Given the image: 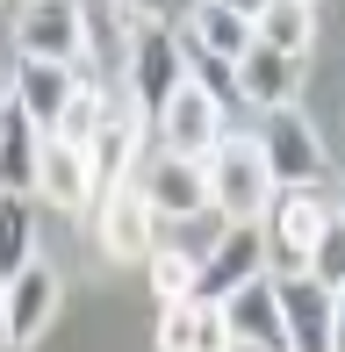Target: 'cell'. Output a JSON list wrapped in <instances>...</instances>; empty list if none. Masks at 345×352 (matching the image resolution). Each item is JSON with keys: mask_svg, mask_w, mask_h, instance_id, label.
Returning a JSON list of instances; mask_svg holds the SVG:
<instances>
[{"mask_svg": "<svg viewBox=\"0 0 345 352\" xmlns=\"http://www.w3.org/2000/svg\"><path fill=\"white\" fill-rule=\"evenodd\" d=\"M14 58H51V65H87V8L80 0H14Z\"/></svg>", "mask_w": 345, "mask_h": 352, "instance_id": "3", "label": "cell"}, {"mask_svg": "<svg viewBox=\"0 0 345 352\" xmlns=\"http://www.w3.org/2000/svg\"><path fill=\"white\" fill-rule=\"evenodd\" d=\"M87 8V79L101 87L108 72H130V43H137V14L122 0H80Z\"/></svg>", "mask_w": 345, "mask_h": 352, "instance_id": "16", "label": "cell"}, {"mask_svg": "<svg viewBox=\"0 0 345 352\" xmlns=\"http://www.w3.org/2000/svg\"><path fill=\"white\" fill-rule=\"evenodd\" d=\"M36 173H43V130L14 108L0 130V195H36Z\"/></svg>", "mask_w": 345, "mask_h": 352, "instance_id": "20", "label": "cell"}, {"mask_svg": "<svg viewBox=\"0 0 345 352\" xmlns=\"http://www.w3.org/2000/svg\"><path fill=\"white\" fill-rule=\"evenodd\" d=\"M252 29H259V43H274V51H295V58H302L309 36H317V8H309V0H266V8L252 14Z\"/></svg>", "mask_w": 345, "mask_h": 352, "instance_id": "21", "label": "cell"}, {"mask_svg": "<svg viewBox=\"0 0 345 352\" xmlns=\"http://www.w3.org/2000/svg\"><path fill=\"white\" fill-rule=\"evenodd\" d=\"M302 274H309V280H324V287H345V223H338V216L317 230V245H309Z\"/></svg>", "mask_w": 345, "mask_h": 352, "instance_id": "25", "label": "cell"}, {"mask_svg": "<svg viewBox=\"0 0 345 352\" xmlns=\"http://www.w3.org/2000/svg\"><path fill=\"white\" fill-rule=\"evenodd\" d=\"M331 216H338V223H345V180H338V195H331Z\"/></svg>", "mask_w": 345, "mask_h": 352, "instance_id": "31", "label": "cell"}, {"mask_svg": "<svg viewBox=\"0 0 345 352\" xmlns=\"http://www.w3.org/2000/svg\"><path fill=\"white\" fill-rule=\"evenodd\" d=\"M180 36L194 43V51H209V58H223L230 72H238V58L259 43V29H252V14H238V8H216V0H194L187 8V22H180Z\"/></svg>", "mask_w": 345, "mask_h": 352, "instance_id": "19", "label": "cell"}, {"mask_svg": "<svg viewBox=\"0 0 345 352\" xmlns=\"http://www.w3.org/2000/svg\"><path fill=\"white\" fill-rule=\"evenodd\" d=\"M101 116H108V87H93V79H87V87L72 94V108L58 116V130H51V137H65V144H80V151H87V137L101 130Z\"/></svg>", "mask_w": 345, "mask_h": 352, "instance_id": "24", "label": "cell"}, {"mask_svg": "<svg viewBox=\"0 0 345 352\" xmlns=\"http://www.w3.org/2000/svg\"><path fill=\"white\" fill-rule=\"evenodd\" d=\"M144 130H151V122L137 116V101H115V94H108L101 130L87 137V166H93V180H101V187L137 180V144H144Z\"/></svg>", "mask_w": 345, "mask_h": 352, "instance_id": "10", "label": "cell"}, {"mask_svg": "<svg viewBox=\"0 0 345 352\" xmlns=\"http://www.w3.org/2000/svg\"><path fill=\"white\" fill-rule=\"evenodd\" d=\"M144 274H151V295H159V302H180V295H194V274H201V259H194V252H180V245L166 237V245L144 259Z\"/></svg>", "mask_w": 345, "mask_h": 352, "instance_id": "23", "label": "cell"}, {"mask_svg": "<svg viewBox=\"0 0 345 352\" xmlns=\"http://www.w3.org/2000/svg\"><path fill=\"white\" fill-rule=\"evenodd\" d=\"M230 345H238V338H230L223 302H201V295L166 302V316H159V352H230Z\"/></svg>", "mask_w": 345, "mask_h": 352, "instance_id": "15", "label": "cell"}, {"mask_svg": "<svg viewBox=\"0 0 345 352\" xmlns=\"http://www.w3.org/2000/svg\"><path fill=\"white\" fill-rule=\"evenodd\" d=\"M274 287H280V316H288V352H331L338 287H324L309 274H274Z\"/></svg>", "mask_w": 345, "mask_h": 352, "instance_id": "11", "label": "cell"}, {"mask_svg": "<svg viewBox=\"0 0 345 352\" xmlns=\"http://www.w3.org/2000/svg\"><path fill=\"white\" fill-rule=\"evenodd\" d=\"M259 151H266V166H274L280 187H317L324 180V137L309 130L302 108H274L266 130H259Z\"/></svg>", "mask_w": 345, "mask_h": 352, "instance_id": "8", "label": "cell"}, {"mask_svg": "<svg viewBox=\"0 0 345 352\" xmlns=\"http://www.w3.org/2000/svg\"><path fill=\"white\" fill-rule=\"evenodd\" d=\"M0 352H14V338H8V287H0Z\"/></svg>", "mask_w": 345, "mask_h": 352, "instance_id": "29", "label": "cell"}, {"mask_svg": "<svg viewBox=\"0 0 345 352\" xmlns=\"http://www.w3.org/2000/svg\"><path fill=\"white\" fill-rule=\"evenodd\" d=\"M223 316H230V338H238V345H259V352H288V316H280V287H274V274L245 280L238 295L223 302Z\"/></svg>", "mask_w": 345, "mask_h": 352, "instance_id": "14", "label": "cell"}, {"mask_svg": "<svg viewBox=\"0 0 345 352\" xmlns=\"http://www.w3.org/2000/svg\"><path fill=\"white\" fill-rule=\"evenodd\" d=\"M8 116H14V72H0V130H8Z\"/></svg>", "mask_w": 345, "mask_h": 352, "instance_id": "28", "label": "cell"}, {"mask_svg": "<svg viewBox=\"0 0 345 352\" xmlns=\"http://www.w3.org/2000/svg\"><path fill=\"white\" fill-rule=\"evenodd\" d=\"M22 266H36V216H29V195H0V287Z\"/></svg>", "mask_w": 345, "mask_h": 352, "instance_id": "22", "label": "cell"}, {"mask_svg": "<svg viewBox=\"0 0 345 352\" xmlns=\"http://www.w3.org/2000/svg\"><path fill=\"white\" fill-rule=\"evenodd\" d=\"M187 87V43H180V22H137V43H130V101L144 122L166 116V101Z\"/></svg>", "mask_w": 345, "mask_h": 352, "instance_id": "2", "label": "cell"}, {"mask_svg": "<svg viewBox=\"0 0 345 352\" xmlns=\"http://www.w3.org/2000/svg\"><path fill=\"white\" fill-rule=\"evenodd\" d=\"M238 94L252 108H295V94H302V58L295 51H274V43H252V51L238 58Z\"/></svg>", "mask_w": 345, "mask_h": 352, "instance_id": "17", "label": "cell"}, {"mask_svg": "<svg viewBox=\"0 0 345 352\" xmlns=\"http://www.w3.org/2000/svg\"><path fill=\"white\" fill-rule=\"evenodd\" d=\"M331 223V201L317 195V187H280L274 201H266L259 230H266V266L274 274H302L309 245H317V230Z\"/></svg>", "mask_w": 345, "mask_h": 352, "instance_id": "4", "label": "cell"}, {"mask_svg": "<svg viewBox=\"0 0 345 352\" xmlns=\"http://www.w3.org/2000/svg\"><path fill=\"white\" fill-rule=\"evenodd\" d=\"M230 352H259V345H230Z\"/></svg>", "mask_w": 345, "mask_h": 352, "instance_id": "32", "label": "cell"}, {"mask_svg": "<svg viewBox=\"0 0 345 352\" xmlns=\"http://www.w3.org/2000/svg\"><path fill=\"white\" fill-rule=\"evenodd\" d=\"M36 195L51 201L58 216H80L87 201L101 195V180H93V166H87V151H80V144L43 137V173H36Z\"/></svg>", "mask_w": 345, "mask_h": 352, "instance_id": "18", "label": "cell"}, {"mask_svg": "<svg viewBox=\"0 0 345 352\" xmlns=\"http://www.w3.org/2000/svg\"><path fill=\"white\" fill-rule=\"evenodd\" d=\"M58 302H65V280H58V266H22V274L8 280V338L14 345H36L43 331L58 324Z\"/></svg>", "mask_w": 345, "mask_h": 352, "instance_id": "13", "label": "cell"}, {"mask_svg": "<svg viewBox=\"0 0 345 352\" xmlns=\"http://www.w3.org/2000/svg\"><path fill=\"white\" fill-rule=\"evenodd\" d=\"M201 166H209V201H216L223 223H259L266 201L280 195V180H274V166H266L259 137H223Z\"/></svg>", "mask_w": 345, "mask_h": 352, "instance_id": "1", "label": "cell"}, {"mask_svg": "<svg viewBox=\"0 0 345 352\" xmlns=\"http://www.w3.org/2000/svg\"><path fill=\"white\" fill-rule=\"evenodd\" d=\"M216 8H238V14H259L266 0H216Z\"/></svg>", "mask_w": 345, "mask_h": 352, "instance_id": "30", "label": "cell"}, {"mask_svg": "<svg viewBox=\"0 0 345 352\" xmlns=\"http://www.w3.org/2000/svg\"><path fill=\"white\" fill-rule=\"evenodd\" d=\"M166 245V216L144 201V187L122 180V187H101V252L115 266H144L151 252Z\"/></svg>", "mask_w": 345, "mask_h": 352, "instance_id": "5", "label": "cell"}, {"mask_svg": "<svg viewBox=\"0 0 345 352\" xmlns=\"http://www.w3.org/2000/svg\"><path fill=\"white\" fill-rule=\"evenodd\" d=\"M137 187H144V201L159 209L166 223H187V216H209V166L201 158H180V151H159L151 166H137Z\"/></svg>", "mask_w": 345, "mask_h": 352, "instance_id": "9", "label": "cell"}, {"mask_svg": "<svg viewBox=\"0 0 345 352\" xmlns=\"http://www.w3.org/2000/svg\"><path fill=\"white\" fill-rule=\"evenodd\" d=\"M159 130V151H180V158H209L216 144L230 137V122H223V101H216L201 79H187L180 94L166 101V116L151 122Z\"/></svg>", "mask_w": 345, "mask_h": 352, "instance_id": "7", "label": "cell"}, {"mask_svg": "<svg viewBox=\"0 0 345 352\" xmlns=\"http://www.w3.org/2000/svg\"><path fill=\"white\" fill-rule=\"evenodd\" d=\"M331 352H345V287H338V309H331Z\"/></svg>", "mask_w": 345, "mask_h": 352, "instance_id": "27", "label": "cell"}, {"mask_svg": "<svg viewBox=\"0 0 345 352\" xmlns=\"http://www.w3.org/2000/svg\"><path fill=\"white\" fill-rule=\"evenodd\" d=\"M80 87H87L80 65H51V58H22V65H14V108H22L43 137L58 130V116L72 108V94H80Z\"/></svg>", "mask_w": 345, "mask_h": 352, "instance_id": "12", "label": "cell"}, {"mask_svg": "<svg viewBox=\"0 0 345 352\" xmlns=\"http://www.w3.org/2000/svg\"><path fill=\"white\" fill-rule=\"evenodd\" d=\"M259 274H274V266H266V230H259V223H230V230L201 252L194 295L201 302H230L245 280H259Z\"/></svg>", "mask_w": 345, "mask_h": 352, "instance_id": "6", "label": "cell"}, {"mask_svg": "<svg viewBox=\"0 0 345 352\" xmlns=\"http://www.w3.org/2000/svg\"><path fill=\"white\" fill-rule=\"evenodd\" d=\"M122 8L137 14V22H172L180 8H194V0H122Z\"/></svg>", "mask_w": 345, "mask_h": 352, "instance_id": "26", "label": "cell"}]
</instances>
